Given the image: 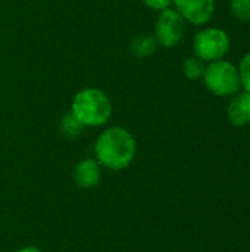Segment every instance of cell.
Instances as JSON below:
<instances>
[{"mask_svg":"<svg viewBox=\"0 0 250 252\" xmlns=\"http://www.w3.org/2000/svg\"><path fill=\"white\" fill-rule=\"evenodd\" d=\"M136 152V139L124 127L113 126L105 128L94 143L96 161L112 171L127 168L133 162Z\"/></svg>","mask_w":250,"mask_h":252,"instance_id":"1","label":"cell"},{"mask_svg":"<svg viewBox=\"0 0 250 252\" xmlns=\"http://www.w3.org/2000/svg\"><path fill=\"white\" fill-rule=\"evenodd\" d=\"M71 112L84 127H102L112 115V103L108 94L97 87H85L75 93Z\"/></svg>","mask_w":250,"mask_h":252,"instance_id":"2","label":"cell"},{"mask_svg":"<svg viewBox=\"0 0 250 252\" xmlns=\"http://www.w3.org/2000/svg\"><path fill=\"white\" fill-rule=\"evenodd\" d=\"M202 80L206 89L220 97H231L242 87L237 66L225 59L208 62Z\"/></svg>","mask_w":250,"mask_h":252,"instance_id":"3","label":"cell"},{"mask_svg":"<svg viewBox=\"0 0 250 252\" xmlns=\"http://www.w3.org/2000/svg\"><path fill=\"white\" fill-rule=\"evenodd\" d=\"M193 50L194 55L206 63L224 59L230 52V37L221 28L206 27L196 34L193 40Z\"/></svg>","mask_w":250,"mask_h":252,"instance_id":"4","label":"cell"},{"mask_svg":"<svg viewBox=\"0 0 250 252\" xmlns=\"http://www.w3.org/2000/svg\"><path fill=\"white\" fill-rule=\"evenodd\" d=\"M184 32H186V21L175 9L169 7L159 12L155 24V34H153L159 46L167 49L175 47L183 40Z\"/></svg>","mask_w":250,"mask_h":252,"instance_id":"5","label":"cell"},{"mask_svg":"<svg viewBox=\"0 0 250 252\" xmlns=\"http://www.w3.org/2000/svg\"><path fill=\"white\" fill-rule=\"evenodd\" d=\"M172 4L186 22L196 27L208 24L215 12V0H174Z\"/></svg>","mask_w":250,"mask_h":252,"instance_id":"6","label":"cell"},{"mask_svg":"<svg viewBox=\"0 0 250 252\" xmlns=\"http://www.w3.org/2000/svg\"><path fill=\"white\" fill-rule=\"evenodd\" d=\"M102 177V165L96 158L81 159L74 168V182L81 189H93L99 185Z\"/></svg>","mask_w":250,"mask_h":252,"instance_id":"7","label":"cell"},{"mask_svg":"<svg viewBox=\"0 0 250 252\" xmlns=\"http://www.w3.org/2000/svg\"><path fill=\"white\" fill-rule=\"evenodd\" d=\"M228 120L236 127H245L250 123V93L242 90L231 96L227 108Z\"/></svg>","mask_w":250,"mask_h":252,"instance_id":"8","label":"cell"},{"mask_svg":"<svg viewBox=\"0 0 250 252\" xmlns=\"http://www.w3.org/2000/svg\"><path fill=\"white\" fill-rule=\"evenodd\" d=\"M158 46L159 44H158L155 35H152V34H139L130 41V52L136 58L143 59V58L152 56L156 52Z\"/></svg>","mask_w":250,"mask_h":252,"instance_id":"9","label":"cell"},{"mask_svg":"<svg viewBox=\"0 0 250 252\" xmlns=\"http://www.w3.org/2000/svg\"><path fill=\"white\" fill-rule=\"evenodd\" d=\"M205 68H206V62L200 58H197L196 55L186 58L184 63H183V74L186 78L189 80H200L205 74Z\"/></svg>","mask_w":250,"mask_h":252,"instance_id":"10","label":"cell"},{"mask_svg":"<svg viewBox=\"0 0 250 252\" xmlns=\"http://www.w3.org/2000/svg\"><path fill=\"white\" fill-rule=\"evenodd\" d=\"M59 128H60V131L66 136V137H77V136H80L81 133H83V130L85 128L83 124H81V121L69 111V112H66L63 117H62V120H60V124H59Z\"/></svg>","mask_w":250,"mask_h":252,"instance_id":"11","label":"cell"},{"mask_svg":"<svg viewBox=\"0 0 250 252\" xmlns=\"http://www.w3.org/2000/svg\"><path fill=\"white\" fill-rule=\"evenodd\" d=\"M230 9L236 19L242 22L250 21V0H231Z\"/></svg>","mask_w":250,"mask_h":252,"instance_id":"12","label":"cell"},{"mask_svg":"<svg viewBox=\"0 0 250 252\" xmlns=\"http://www.w3.org/2000/svg\"><path fill=\"white\" fill-rule=\"evenodd\" d=\"M237 69H239V77H240V86L243 87L245 92L250 93V52L242 58Z\"/></svg>","mask_w":250,"mask_h":252,"instance_id":"13","label":"cell"},{"mask_svg":"<svg viewBox=\"0 0 250 252\" xmlns=\"http://www.w3.org/2000/svg\"><path fill=\"white\" fill-rule=\"evenodd\" d=\"M143 3L152 9V10H156V12H162L165 9H169L174 3V0H143Z\"/></svg>","mask_w":250,"mask_h":252,"instance_id":"14","label":"cell"},{"mask_svg":"<svg viewBox=\"0 0 250 252\" xmlns=\"http://www.w3.org/2000/svg\"><path fill=\"white\" fill-rule=\"evenodd\" d=\"M15 252H43L40 248H37V247H22V248H19V250H16Z\"/></svg>","mask_w":250,"mask_h":252,"instance_id":"15","label":"cell"}]
</instances>
